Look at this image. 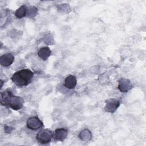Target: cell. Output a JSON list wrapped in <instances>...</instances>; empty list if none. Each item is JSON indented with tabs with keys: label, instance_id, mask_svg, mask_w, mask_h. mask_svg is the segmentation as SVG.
Masks as SVG:
<instances>
[{
	"label": "cell",
	"instance_id": "1",
	"mask_svg": "<svg viewBox=\"0 0 146 146\" xmlns=\"http://www.w3.org/2000/svg\"><path fill=\"white\" fill-rule=\"evenodd\" d=\"M34 72L29 69H22L14 73L11 76L12 82L17 86L29 85L32 81Z\"/></svg>",
	"mask_w": 146,
	"mask_h": 146
},
{
	"label": "cell",
	"instance_id": "2",
	"mask_svg": "<svg viewBox=\"0 0 146 146\" xmlns=\"http://www.w3.org/2000/svg\"><path fill=\"white\" fill-rule=\"evenodd\" d=\"M53 137V132L48 129H41L36 135V139L38 143L46 144L50 143Z\"/></svg>",
	"mask_w": 146,
	"mask_h": 146
},
{
	"label": "cell",
	"instance_id": "3",
	"mask_svg": "<svg viewBox=\"0 0 146 146\" xmlns=\"http://www.w3.org/2000/svg\"><path fill=\"white\" fill-rule=\"evenodd\" d=\"M26 127L30 129L36 130L43 127V123L38 117L32 116L27 119Z\"/></svg>",
	"mask_w": 146,
	"mask_h": 146
},
{
	"label": "cell",
	"instance_id": "4",
	"mask_svg": "<svg viewBox=\"0 0 146 146\" xmlns=\"http://www.w3.org/2000/svg\"><path fill=\"white\" fill-rule=\"evenodd\" d=\"M23 103L24 100L23 98L20 96L13 95L9 101V106L11 109L15 111H18L22 108Z\"/></svg>",
	"mask_w": 146,
	"mask_h": 146
},
{
	"label": "cell",
	"instance_id": "5",
	"mask_svg": "<svg viewBox=\"0 0 146 146\" xmlns=\"http://www.w3.org/2000/svg\"><path fill=\"white\" fill-rule=\"evenodd\" d=\"M120 102L113 98L110 99L106 101L104 110L110 113L115 112L120 106Z\"/></svg>",
	"mask_w": 146,
	"mask_h": 146
},
{
	"label": "cell",
	"instance_id": "6",
	"mask_svg": "<svg viewBox=\"0 0 146 146\" xmlns=\"http://www.w3.org/2000/svg\"><path fill=\"white\" fill-rule=\"evenodd\" d=\"M132 84L131 81L128 79H121L118 84V89L121 92H127L132 88Z\"/></svg>",
	"mask_w": 146,
	"mask_h": 146
},
{
	"label": "cell",
	"instance_id": "7",
	"mask_svg": "<svg viewBox=\"0 0 146 146\" xmlns=\"http://www.w3.org/2000/svg\"><path fill=\"white\" fill-rule=\"evenodd\" d=\"M68 135V130L64 128H59L53 132V138L58 141H62L65 140Z\"/></svg>",
	"mask_w": 146,
	"mask_h": 146
},
{
	"label": "cell",
	"instance_id": "8",
	"mask_svg": "<svg viewBox=\"0 0 146 146\" xmlns=\"http://www.w3.org/2000/svg\"><path fill=\"white\" fill-rule=\"evenodd\" d=\"M13 94L10 89L8 88L1 92V104L4 106H9V103L13 96Z\"/></svg>",
	"mask_w": 146,
	"mask_h": 146
},
{
	"label": "cell",
	"instance_id": "9",
	"mask_svg": "<svg viewBox=\"0 0 146 146\" xmlns=\"http://www.w3.org/2000/svg\"><path fill=\"white\" fill-rule=\"evenodd\" d=\"M14 60V56L11 53H6L0 56V64L3 67L10 66Z\"/></svg>",
	"mask_w": 146,
	"mask_h": 146
},
{
	"label": "cell",
	"instance_id": "10",
	"mask_svg": "<svg viewBox=\"0 0 146 146\" xmlns=\"http://www.w3.org/2000/svg\"><path fill=\"white\" fill-rule=\"evenodd\" d=\"M77 84V80L75 76L72 75H70L67 76L64 80V86L70 90H72L75 88Z\"/></svg>",
	"mask_w": 146,
	"mask_h": 146
},
{
	"label": "cell",
	"instance_id": "11",
	"mask_svg": "<svg viewBox=\"0 0 146 146\" xmlns=\"http://www.w3.org/2000/svg\"><path fill=\"white\" fill-rule=\"evenodd\" d=\"M51 51L48 47H43L40 48L38 52V55L39 57L43 60H47L51 55Z\"/></svg>",
	"mask_w": 146,
	"mask_h": 146
},
{
	"label": "cell",
	"instance_id": "12",
	"mask_svg": "<svg viewBox=\"0 0 146 146\" xmlns=\"http://www.w3.org/2000/svg\"><path fill=\"white\" fill-rule=\"evenodd\" d=\"M79 137L84 141H88L91 140L92 133L89 129H84L79 133Z\"/></svg>",
	"mask_w": 146,
	"mask_h": 146
},
{
	"label": "cell",
	"instance_id": "13",
	"mask_svg": "<svg viewBox=\"0 0 146 146\" xmlns=\"http://www.w3.org/2000/svg\"><path fill=\"white\" fill-rule=\"evenodd\" d=\"M27 7L26 5H22L15 11V15L17 18L21 19L27 15Z\"/></svg>",
	"mask_w": 146,
	"mask_h": 146
},
{
	"label": "cell",
	"instance_id": "14",
	"mask_svg": "<svg viewBox=\"0 0 146 146\" xmlns=\"http://www.w3.org/2000/svg\"><path fill=\"white\" fill-rule=\"evenodd\" d=\"M38 12V9L34 6H30L27 9L26 16L29 18H33L35 17Z\"/></svg>",
	"mask_w": 146,
	"mask_h": 146
},
{
	"label": "cell",
	"instance_id": "15",
	"mask_svg": "<svg viewBox=\"0 0 146 146\" xmlns=\"http://www.w3.org/2000/svg\"><path fill=\"white\" fill-rule=\"evenodd\" d=\"M4 129H5V132L6 133H11V131L13 130V127H11L5 126Z\"/></svg>",
	"mask_w": 146,
	"mask_h": 146
},
{
	"label": "cell",
	"instance_id": "16",
	"mask_svg": "<svg viewBox=\"0 0 146 146\" xmlns=\"http://www.w3.org/2000/svg\"><path fill=\"white\" fill-rule=\"evenodd\" d=\"M1 88H2V86H3V81H2V80H1Z\"/></svg>",
	"mask_w": 146,
	"mask_h": 146
}]
</instances>
